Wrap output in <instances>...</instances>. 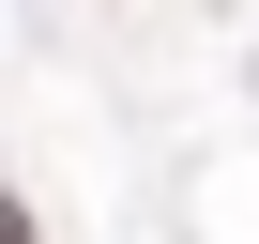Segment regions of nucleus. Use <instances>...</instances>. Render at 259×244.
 Masks as SVG:
<instances>
[{"mask_svg": "<svg viewBox=\"0 0 259 244\" xmlns=\"http://www.w3.org/2000/svg\"><path fill=\"white\" fill-rule=\"evenodd\" d=\"M0 244H31V229H16V214H0Z\"/></svg>", "mask_w": 259, "mask_h": 244, "instance_id": "1", "label": "nucleus"}]
</instances>
